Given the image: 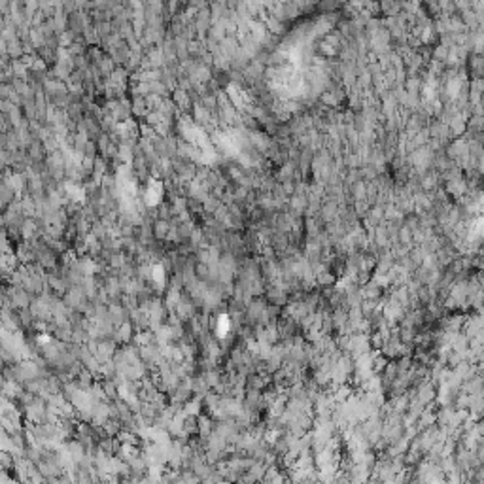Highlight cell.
<instances>
[{"label":"cell","instance_id":"6da1fadb","mask_svg":"<svg viewBox=\"0 0 484 484\" xmlns=\"http://www.w3.org/2000/svg\"><path fill=\"white\" fill-rule=\"evenodd\" d=\"M227 331H229V318H225V316H221V320H219L218 333H219V335H225Z\"/></svg>","mask_w":484,"mask_h":484},{"label":"cell","instance_id":"7a4b0ae2","mask_svg":"<svg viewBox=\"0 0 484 484\" xmlns=\"http://www.w3.org/2000/svg\"><path fill=\"white\" fill-rule=\"evenodd\" d=\"M12 10V0H0V15H8Z\"/></svg>","mask_w":484,"mask_h":484}]
</instances>
